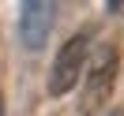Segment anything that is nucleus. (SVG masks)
<instances>
[{"mask_svg": "<svg viewBox=\"0 0 124 116\" xmlns=\"http://www.w3.org/2000/svg\"><path fill=\"white\" fill-rule=\"evenodd\" d=\"M116 71H120V49L113 41H105L98 53H90L86 79L79 86V116H98L109 105L113 86H116Z\"/></svg>", "mask_w": 124, "mask_h": 116, "instance_id": "f257e3e1", "label": "nucleus"}, {"mask_svg": "<svg viewBox=\"0 0 124 116\" xmlns=\"http://www.w3.org/2000/svg\"><path fill=\"white\" fill-rule=\"evenodd\" d=\"M90 45H94V30H79L56 49V60L49 64V94L53 97H64L79 82V71H86V60H90Z\"/></svg>", "mask_w": 124, "mask_h": 116, "instance_id": "f03ea898", "label": "nucleus"}, {"mask_svg": "<svg viewBox=\"0 0 124 116\" xmlns=\"http://www.w3.org/2000/svg\"><path fill=\"white\" fill-rule=\"evenodd\" d=\"M53 23H56V4L53 0H30L19 8V41L23 49L30 53H41L53 34Z\"/></svg>", "mask_w": 124, "mask_h": 116, "instance_id": "7ed1b4c3", "label": "nucleus"}, {"mask_svg": "<svg viewBox=\"0 0 124 116\" xmlns=\"http://www.w3.org/2000/svg\"><path fill=\"white\" fill-rule=\"evenodd\" d=\"M0 116H4V94H0Z\"/></svg>", "mask_w": 124, "mask_h": 116, "instance_id": "20e7f679", "label": "nucleus"}, {"mask_svg": "<svg viewBox=\"0 0 124 116\" xmlns=\"http://www.w3.org/2000/svg\"><path fill=\"white\" fill-rule=\"evenodd\" d=\"M109 116H124V112H120V109H113V112H109Z\"/></svg>", "mask_w": 124, "mask_h": 116, "instance_id": "39448f33", "label": "nucleus"}]
</instances>
